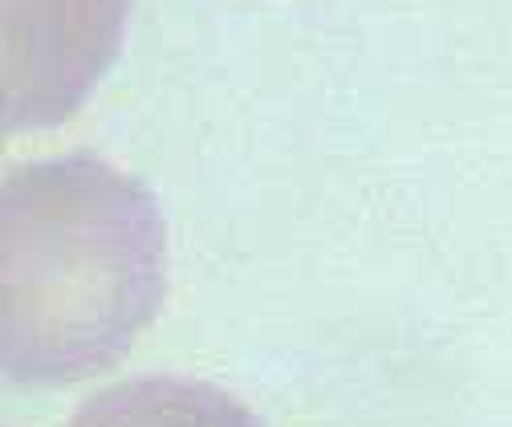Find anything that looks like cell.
Here are the masks:
<instances>
[{"instance_id":"cell-2","label":"cell","mask_w":512,"mask_h":427,"mask_svg":"<svg viewBox=\"0 0 512 427\" xmlns=\"http://www.w3.org/2000/svg\"><path fill=\"white\" fill-rule=\"evenodd\" d=\"M126 0H9L5 5V127H49L94 90L110 66Z\"/></svg>"},{"instance_id":"cell-3","label":"cell","mask_w":512,"mask_h":427,"mask_svg":"<svg viewBox=\"0 0 512 427\" xmlns=\"http://www.w3.org/2000/svg\"><path fill=\"white\" fill-rule=\"evenodd\" d=\"M70 427H261L236 399L187 379H135L94 395Z\"/></svg>"},{"instance_id":"cell-1","label":"cell","mask_w":512,"mask_h":427,"mask_svg":"<svg viewBox=\"0 0 512 427\" xmlns=\"http://www.w3.org/2000/svg\"><path fill=\"white\" fill-rule=\"evenodd\" d=\"M167 249L143 183L74 155L5 175V371L78 383L131 350L163 297Z\"/></svg>"}]
</instances>
